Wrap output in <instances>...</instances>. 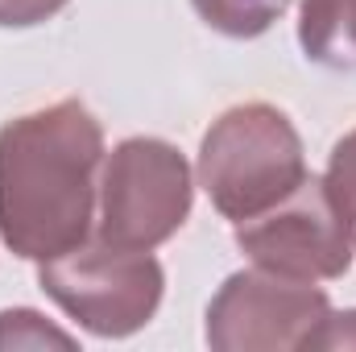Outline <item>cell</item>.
Returning <instances> with one entry per match:
<instances>
[{
  "mask_svg": "<svg viewBox=\"0 0 356 352\" xmlns=\"http://www.w3.org/2000/svg\"><path fill=\"white\" fill-rule=\"evenodd\" d=\"M191 207L186 166L162 141H129L116 150L104 182V237L116 249L158 245Z\"/></svg>",
  "mask_w": 356,
  "mask_h": 352,
  "instance_id": "3957f363",
  "label": "cell"
},
{
  "mask_svg": "<svg viewBox=\"0 0 356 352\" xmlns=\"http://www.w3.org/2000/svg\"><path fill=\"white\" fill-rule=\"evenodd\" d=\"M336 216H344V211L336 203H327L315 216V224H298V199H294V207H290L286 220L273 216L277 224H266L261 232H245L241 228V241L249 249H257L261 262H273L277 253L282 257H298V253L311 249V262H315L319 273H340V269H348L353 253H348V237H340L344 220H336Z\"/></svg>",
  "mask_w": 356,
  "mask_h": 352,
  "instance_id": "277c9868",
  "label": "cell"
},
{
  "mask_svg": "<svg viewBox=\"0 0 356 352\" xmlns=\"http://www.w3.org/2000/svg\"><path fill=\"white\" fill-rule=\"evenodd\" d=\"M332 191H336V203L344 216L356 220V133L348 141L336 145V158H332Z\"/></svg>",
  "mask_w": 356,
  "mask_h": 352,
  "instance_id": "52a82bcc",
  "label": "cell"
},
{
  "mask_svg": "<svg viewBox=\"0 0 356 352\" xmlns=\"http://www.w3.org/2000/svg\"><path fill=\"white\" fill-rule=\"evenodd\" d=\"M67 0H0V25H38L46 17H54Z\"/></svg>",
  "mask_w": 356,
  "mask_h": 352,
  "instance_id": "ba28073f",
  "label": "cell"
},
{
  "mask_svg": "<svg viewBox=\"0 0 356 352\" xmlns=\"http://www.w3.org/2000/svg\"><path fill=\"white\" fill-rule=\"evenodd\" d=\"M199 170L216 207L232 220H245L302 186V150L282 112L253 104L228 112L207 133Z\"/></svg>",
  "mask_w": 356,
  "mask_h": 352,
  "instance_id": "7a4b0ae2",
  "label": "cell"
},
{
  "mask_svg": "<svg viewBox=\"0 0 356 352\" xmlns=\"http://www.w3.org/2000/svg\"><path fill=\"white\" fill-rule=\"evenodd\" d=\"M290 0H195V8L203 13L207 25H216L220 33L232 38H257L282 17Z\"/></svg>",
  "mask_w": 356,
  "mask_h": 352,
  "instance_id": "8992f818",
  "label": "cell"
},
{
  "mask_svg": "<svg viewBox=\"0 0 356 352\" xmlns=\"http://www.w3.org/2000/svg\"><path fill=\"white\" fill-rule=\"evenodd\" d=\"M302 50L323 67H356V0H307Z\"/></svg>",
  "mask_w": 356,
  "mask_h": 352,
  "instance_id": "5b68a950",
  "label": "cell"
},
{
  "mask_svg": "<svg viewBox=\"0 0 356 352\" xmlns=\"http://www.w3.org/2000/svg\"><path fill=\"white\" fill-rule=\"evenodd\" d=\"M95 162L99 125L75 99L0 133V232L21 257H63L83 241Z\"/></svg>",
  "mask_w": 356,
  "mask_h": 352,
  "instance_id": "6da1fadb",
  "label": "cell"
}]
</instances>
